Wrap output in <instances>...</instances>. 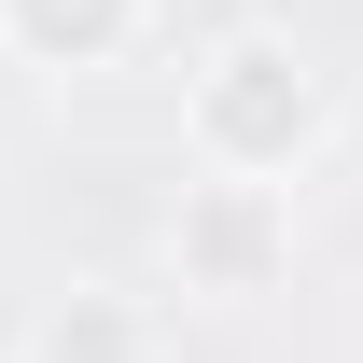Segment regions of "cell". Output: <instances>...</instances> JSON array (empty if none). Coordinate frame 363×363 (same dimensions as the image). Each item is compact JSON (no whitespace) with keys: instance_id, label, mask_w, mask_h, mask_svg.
<instances>
[{"instance_id":"cell-1","label":"cell","mask_w":363,"mask_h":363,"mask_svg":"<svg viewBox=\"0 0 363 363\" xmlns=\"http://www.w3.org/2000/svg\"><path fill=\"white\" fill-rule=\"evenodd\" d=\"M335 126V84H321L308 56L279 43V28H238V43L196 56V84H182V154L224 182H294Z\"/></svg>"},{"instance_id":"cell-4","label":"cell","mask_w":363,"mask_h":363,"mask_svg":"<svg viewBox=\"0 0 363 363\" xmlns=\"http://www.w3.org/2000/svg\"><path fill=\"white\" fill-rule=\"evenodd\" d=\"M28 363H154V308L112 294V279H70V294L28 321Z\"/></svg>"},{"instance_id":"cell-2","label":"cell","mask_w":363,"mask_h":363,"mask_svg":"<svg viewBox=\"0 0 363 363\" xmlns=\"http://www.w3.org/2000/svg\"><path fill=\"white\" fill-rule=\"evenodd\" d=\"M168 266H182V294H279V266H294V196L196 168L182 182V224H168Z\"/></svg>"},{"instance_id":"cell-3","label":"cell","mask_w":363,"mask_h":363,"mask_svg":"<svg viewBox=\"0 0 363 363\" xmlns=\"http://www.w3.org/2000/svg\"><path fill=\"white\" fill-rule=\"evenodd\" d=\"M140 28H154V0H0V43L28 70H112Z\"/></svg>"}]
</instances>
